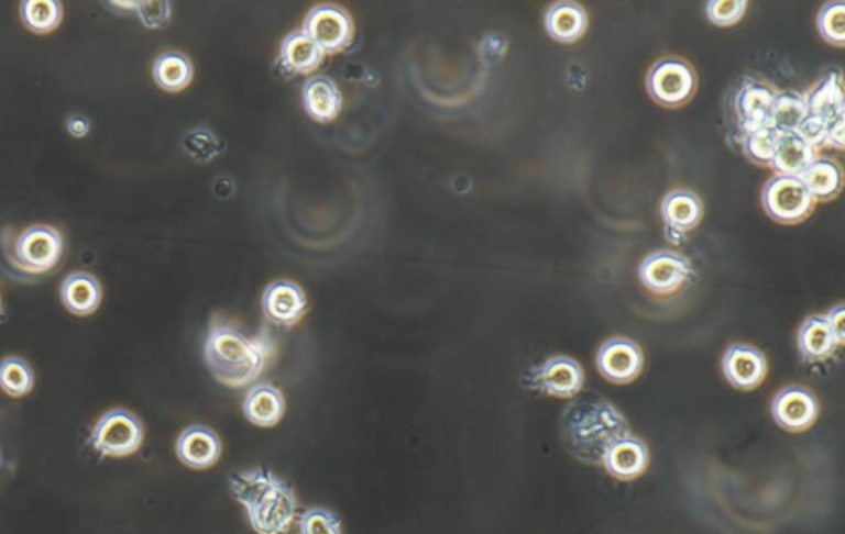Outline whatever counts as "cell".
Segmentation results:
<instances>
[{
    "mask_svg": "<svg viewBox=\"0 0 845 534\" xmlns=\"http://www.w3.org/2000/svg\"><path fill=\"white\" fill-rule=\"evenodd\" d=\"M726 381L739 391H753L768 375V359L761 349L746 343H735L726 348L722 358Z\"/></svg>",
    "mask_w": 845,
    "mask_h": 534,
    "instance_id": "obj_14",
    "label": "cell"
},
{
    "mask_svg": "<svg viewBox=\"0 0 845 534\" xmlns=\"http://www.w3.org/2000/svg\"><path fill=\"white\" fill-rule=\"evenodd\" d=\"M111 5L121 7V9L135 10L138 2H109Z\"/></svg>",
    "mask_w": 845,
    "mask_h": 534,
    "instance_id": "obj_42",
    "label": "cell"
},
{
    "mask_svg": "<svg viewBox=\"0 0 845 534\" xmlns=\"http://www.w3.org/2000/svg\"><path fill=\"white\" fill-rule=\"evenodd\" d=\"M525 386L555 398H573L584 385L583 366L570 356L557 355L528 369Z\"/></svg>",
    "mask_w": 845,
    "mask_h": 534,
    "instance_id": "obj_8",
    "label": "cell"
},
{
    "mask_svg": "<svg viewBox=\"0 0 845 534\" xmlns=\"http://www.w3.org/2000/svg\"><path fill=\"white\" fill-rule=\"evenodd\" d=\"M778 137V132L769 125L746 132L745 138H743V152L753 164L771 167Z\"/></svg>",
    "mask_w": 845,
    "mask_h": 534,
    "instance_id": "obj_32",
    "label": "cell"
},
{
    "mask_svg": "<svg viewBox=\"0 0 845 534\" xmlns=\"http://www.w3.org/2000/svg\"><path fill=\"white\" fill-rule=\"evenodd\" d=\"M184 148L194 160L208 162L218 154L217 138L207 131H191L185 135Z\"/></svg>",
    "mask_w": 845,
    "mask_h": 534,
    "instance_id": "obj_36",
    "label": "cell"
},
{
    "mask_svg": "<svg viewBox=\"0 0 845 534\" xmlns=\"http://www.w3.org/2000/svg\"><path fill=\"white\" fill-rule=\"evenodd\" d=\"M155 85L168 92L182 91L194 78V65L182 52H165L152 65Z\"/></svg>",
    "mask_w": 845,
    "mask_h": 534,
    "instance_id": "obj_28",
    "label": "cell"
},
{
    "mask_svg": "<svg viewBox=\"0 0 845 534\" xmlns=\"http://www.w3.org/2000/svg\"><path fill=\"white\" fill-rule=\"evenodd\" d=\"M139 20L142 25L147 29H161V26L167 25L168 19H171V3L168 2H138Z\"/></svg>",
    "mask_w": 845,
    "mask_h": 534,
    "instance_id": "obj_38",
    "label": "cell"
},
{
    "mask_svg": "<svg viewBox=\"0 0 845 534\" xmlns=\"http://www.w3.org/2000/svg\"><path fill=\"white\" fill-rule=\"evenodd\" d=\"M596 366L607 381L627 385L643 371V348L627 336H614L597 349Z\"/></svg>",
    "mask_w": 845,
    "mask_h": 534,
    "instance_id": "obj_11",
    "label": "cell"
},
{
    "mask_svg": "<svg viewBox=\"0 0 845 534\" xmlns=\"http://www.w3.org/2000/svg\"><path fill=\"white\" fill-rule=\"evenodd\" d=\"M3 310V303H2V297H0V315H2Z\"/></svg>",
    "mask_w": 845,
    "mask_h": 534,
    "instance_id": "obj_43",
    "label": "cell"
},
{
    "mask_svg": "<svg viewBox=\"0 0 845 534\" xmlns=\"http://www.w3.org/2000/svg\"><path fill=\"white\" fill-rule=\"evenodd\" d=\"M761 203L771 220L794 224L809 216L814 208V198L801 178L775 175L762 187Z\"/></svg>",
    "mask_w": 845,
    "mask_h": 534,
    "instance_id": "obj_6",
    "label": "cell"
},
{
    "mask_svg": "<svg viewBox=\"0 0 845 534\" xmlns=\"http://www.w3.org/2000/svg\"><path fill=\"white\" fill-rule=\"evenodd\" d=\"M837 345L825 315L808 316L799 326L798 348L805 361L817 363L831 358Z\"/></svg>",
    "mask_w": 845,
    "mask_h": 534,
    "instance_id": "obj_23",
    "label": "cell"
},
{
    "mask_svg": "<svg viewBox=\"0 0 845 534\" xmlns=\"http://www.w3.org/2000/svg\"><path fill=\"white\" fill-rule=\"evenodd\" d=\"M281 63L284 68L299 75H309L319 68L323 52L303 32H293L281 43Z\"/></svg>",
    "mask_w": 845,
    "mask_h": 534,
    "instance_id": "obj_25",
    "label": "cell"
},
{
    "mask_svg": "<svg viewBox=\"0 0 845 534\" xmlns=\"http://www.w3.org/2000/svg\"><path fill=\"white\" fill-rule=\"evenodd\" d=\"M65 251V240L50 224H32L17 234L12 244V260L17 269L42 276L58 266Z\"/></svg>",
    "mask_w": 845,
    "mask_h": 534,
    "instance_id": "obj_4",
    "label": "cell"
},
{
    "mask_svg": "<svg viewBox=\"0 0 845 534\" xmlns=\"http://www.w3.org/2000/svg\"><path fill=\"white\" fill-rule=\"evenodd\" d=\"M144 434V424L134 412L114 408L102 414L92 425L88 444L101 457H129L141 448Z\"/></svg>",
    "mask_w": 845,
    "mask_h": 534,
    "instance_id": "obj_5",
    "label": "cell"
},
{
    "mask_svg": "<svg viewBox=\"0 0 845 534\" xmlns=\"http://www.w3.org/2000/svg\"><path fill=\"white\" fill-rule=\"evenodd\" d=\"M231 494L246 511L256 534H289L297 516L296 491L267 468L237 470L228 478Z\"/></svg>",
    "mask_w": 845,
    "mask_h": 534,
    "instance_id": "obj_1",
    "label": "cell"
},
{
    "mask_svg": "<svg viewBox=\"0 0 845 534\" xmlns=\"http://www.w3.org/2000/svg\"><path fill=\"white\" fill-rule=\"evenodd\" d=\"M825 320H827L828 326H831L832 333H834L838 345H842V343L845 342V307L842 305V303L841 305L834 307V309L825 315Z\"/></svg>",
    "mask_w": 845,
    "mask_h": 534,
    "instance_id": "obj_39",
    "label": "cell"
},
{
    "mask_svg": "<svg viewBox=\"0 0 845 534\" xmlns=\"http://www.w3.org/2000/svg\"><path fill=\"white\" fill-rule=\"evenodd\" d=\"M693 274L695 270L689 257L670 249L649 254L639 266L640 282L657 296L677 292L683 283L692 279Z\"/></svg>",
    "mask_w": 845,
    "mask_h": 534,
    "instance_id": "obj_9",
    "label": "cell"
},
{
    "mask_svg": "<svg viewBox=\"0 0 845 534\" xmlns=\"http://www.w3.org/2000/svg\"><path fill=\"white\" fill-rule=\"evenodd\" d=\"M586 10L574 2H557L545 13L548 35L560 43H574L586 32Z\"/></svg>",
    "mask_w": 845,
    "mask_h": 534,
    "instance_id": "obj_22",
    "label": "cell"
},
{
    "mask_svg": "<svg viewBox=\"0 0 845 534\" xmlns=\"http://www.w3.org/2000/svg\"><path fill=\"white\" fill-rule=\"evenodd\" d=\"M771 415L786 432H805L817 419V398L802 386H786L772 398Z\"/></svg>",
    "mask_w": 845,
    "mask_h": 534,
    "instance_id": "obj_12",
    "label": "cell"
},
{
    "mask_svg": "<svg viewBox=\"0 0 845 534\" xmlns=\"http://www.w3.org/2000/svg\"><path fill=\"white\" fill-rule=\"evenodd\" d=\"M805 115H808V105H805L804 96L795 91L779 92L772 102L769 127L775 129L778 134L795 132Z\"/></svg>",
    "mask_w": 845,
    "mask_h": 534,
    "instance_id": "obj_30",
    "label": "cell"
},
{
    "mask_svg": "<svg viewBox=\"0 0 845 534\" xmlns=\"http://www.w3.org/2000/svg\"><path fill=\"white\" fill-rule=\"evenodd\" d=\"M799 135L804 138L805 144L817 151V148L824 147L825 138H827L828 122L824 119L817 118V115L808 114L802 119L801 124L798 127Z\"/></svg>",
    "mask_w": 845,
    "mask_h": 534,
    "instance_id": "obj_37",
    "label": "cell"
},
{
    "mask_svg": "<svg viewBox=\"0 0 845 534\" xmlns=\"http://www.w3.org/2000/svg\"><path fill=\"white\" fill-rule=\"evenodd\" d=\"M89 129H91V122H89V119L85 118L83 114H72L66 119V131H68L69 135H73V137H85V135L88 134Z\"/></svg>",
    "mask_w": 845,
    "mask_h": 534,
    "instance_id": "obj_40",
    "label": "cell"
},
{
    "mask_svg": "<svg viewBox=\"0 0 845 534\" xmlns=\"http://www.w3.org/2000/svg\"><path fill=\"white\" fill-rule=\"evenodd\" d=\"M63 307L73 315H91L101 305L102 286L98 277L85 270L72 272L59 287Z\"/></svg>",
    "mask_w": 845,
    "mask_h": 534,
    "instance_id": "obj_20",
    "label": "cell"
},
{
    "mask_svg": "<svg viewBox=\"0 0 845 534\" xmlns=\"http://www.w3.org/2000/svg\"><path fill=\"white\" fill-rule=\"evenodd\" d=\"M814 158V151L798 132H786L779 134L771 167L775 168L776 175L799 177Z\"/></svg>",
    "mask_w": 845,
    "mask_h": 534,
    "instance_id": "obj_27",
    "label": "cell"
},
{
    "mask_svg": "<svg viewBox=\"0 0 845 534\" xmlns=\"http://www.w3.org/2000/svg\"><path fill=\"white\" fill-rule=\"evenodd\" d=\"M817 29L828 45L842 48L845 45V3H825L817 15Z\"/></svg>",
    "mask_w": 845,
    "mask_h": 534,
    "instance_id": "obj_33",
    "label": "cell"
},
{
    "mask_svg": "<svg viewBox=\"0 0 845 534\" xmlns=\"http://www.w3.org/2000/svg\"><path fill=\"white\" fill-rule=\"evenodd\" d=\"M812 198L828 201L837 197L844 187V174L841 165L828 158H814L809 167L799 175Z\"/></svg>",
    "mask_w": 845,
    "mask_h": 534,
    "instance_id": "obj_26",
    "label": "cell"
},
{
    "mask_svg": "<svg viewBox=\"0 0 845 534\" xmlns=\"http://www.w3.org/2000/svg\"><path fill=\"white\" fill-rule=\"evenodd\" d=\"M663 230L669 243H682L687 233L699 226L703 216V201L695 191L677 188L669 191L660 203Z\"/></svg>",
    "mask_w": 845,
    "mask_h": 534,
    "instance_id": "obj_13",
    "label": "cell"
},
{
    "mask_svg": "<svg viewBox=\"0 0 845 534\" xmlns=\"http://www.w3.org/2000/svg\"><path fill=\"white\" fill-rule=\"evenodd\" d=\"M299 534H343L342 521L327 508L314 507L304 511L297 521Z\"/></svg>",
    "mask_w": 845,
    "mask_h": 534,
    "instance_id": "obj_34",
    "label": "cell"
},
{
    "mask_svg": "<svg viewBox=\"0 0 845 534\" xmlns=\"http://www.w3.org/2000/svg\"><path fill=\"white\" fill-rule=\"evenodd\" d=\"M243 414L257 427H274L286 414L283 391L271 382H257L248 389L243 399Z\"/></svg>",
    "mask_w": 845,
    "mask_h": 534,
    "instance_id": "obj_19",
    "label": "cell"
},
{
    "mask_svg": "<svg viewBox=\"0 0 845 534\" xmlns=\"http://www.w3.org/2000/svg\"><path fill=\"white\" fill-rule=\"evenodd\" d=\"M775 98V89L771 86L765 85V82H743L742 88L736 92L733 108H735L739 127H742L745 134L746 132L755 131V129L769 125Z\"/></svg>",
    "mask_w": 845,
    "mask_h": 534,
    "instance_id": "obj_18",
    "label": "cell"
},
{
    "mask_svg": "<svg viewBox=\"0 0 845 534\" xmlns=\"http://www.w3.org/2000/svg\"><path fill=\"white\" fill-rule=\"evenodd\" d=\"M629 431L626 418L607 401L574 402L561 418L564 444L588 464H601L607 445Z\"/></svg>",
    "mask_w": 845,
    "mask_h": 534,
    "instance_id": "obj_3",
    "label": "cell"
},
{
    "mask_svg": "<svg viewBox=\"0 0 845 534\" xmlns=\"http://www.w3.org/2000/svg\"><path fill=\"white\" fill-rule=\"evenodd\" d=\"M825 144L842 151L844 148V118L835 119L828 124L827 138Z\"/></svg>",
    "mask_w": 845,
    "mask_h": 534,
    "instance_id": "obj_41",
    "label": "cell"
},
{
    "mask_svg": "<svg viewBox=\"0 0 845 534\" xmlns=\"http://www.w3.org/2000/svg\"><path fill=\"white\" fill-rule=\"evenodd\" d=\"M273 355L267 335L254 338L227 323L213 322L204 343V359L215 381L240 389L257 381Z\"/></svg>",
    "mask_w": 845,
    "mask_h": 534,
    "instance_id": "obj_2",
    "label": "cell"
},
{
    "mask_svg": "<svg viewBox=\"0 0 845 534\" xmlns=\"http://www.w3.org/2000/svg\"><path fill=\"white\" fill-rule=\"evenodd\" d=\"M221 438L208 425H188L175 441V455L191 470H207L221 457Z\"/></svg>",
    "mask_w": 845,
    "mask_h": 534,
    "instance_id": "obj_16",
    "label": "cell"
},
{
    "mask_svg": "<svg viewBox=\"0 0 845 534\" xmlns=\"http://www.w3.org/2000/svg\"><path fill=\"white\" fill-rule=\"evenodd\" d=\"M303 33L322 49L323 55L342 52L353 40L352 16L342 7L317 5L307 13Z\"/></svg>",
    "mask_w": 845,
    "mask_h": 534,
    "instance_id": "obj_10",
    "label": "cell"
},
{
    "mask_svg": "<svg viewBox=\"0 0 845 534\" xmlns=\"http://www.w3.org/2000/svg\"><path fill=\"white\" fill-rule=\"evenodd\" d=\"M649 447L643 438L627 434L616 438L604 450L601 465L611 477L630 481L639 478L649 467Z\"/></svg>",
    "mask_w": 845,
    "mask_h": 534,
    "instance_id": "obj_17",
    "label": "cell"
},
{
    "mask_svg": "<svg viewBox=\"0 0 845 534\" xmlns=\"http://www.w3.org/2000/svg\"><path fill=\"white\" fill-rule=\"evenodd\" d=\"M646 86L654 101L666 108H679L695 91L696 76L685 59L666 56L654 63L647 73Z\"/></svg>",
    "mask_w": 845,
    "mask_h": 534,
    "instance_id": "obj_7",
    "label": "cell"
},
{
    "mask_svg": "<svg viewBox=\"0 0 845 534\" xmlns=\"http://www.w3.org/2000/svg\"><path fill=\"white\" fill-rule=\"evenodd\" d=\"M35 385L32 366L20 356H7L0 361V389L10 398H23Z\"/></svg>",
    "mask_w": 845,
    "mask_h": 534,
    "instance_id": "obj_31",
    "label": "cell"
},
{
    "mask_svg": "<svg viewBox=\"0 0 845 534\" xmlns=\"http://www.w3.org/2000/svg\"><path fill=\"white\" fill-rule=\"evenodd\" d=\"M805 105H808V114L817 115L828 124L835 119L844 118L842 76L837 71L827 73L809 92Z\"/></svg>",
    "mask_w": 845,
    "mask_h": 534,
    "instance_id": "obj_24",
    "label": "cell"
},
{
    "mask_svg": "<svg viewBox=\"0 0 845 534\" xmlns=\"http://www.w3.org/2000/svg\"><path fill=\"white\" fill-rule=\"evenodd\" d=\"M746 12L745 0H712L706 3V16L710 22L720 26L738 23Z\"/></svg>",
    "mask_w": 845,
    "mask_h": 534,
    "instance_id": "obj_35",
    "label": "cell"
},
{
    "mask_svg": "<svg viewBox=\"0 0 845 534\" xmlns=\"http://www.w3.org/2000/svg\"><path fill=\"white\" fill-rule=\"evenodd\" d=\"M63 19V5L58 0H23L20 20L29 32L46 35L58 29Z\"/></svg>",
    "mask_w": 845,
    "mask_h": 534,
    "instance_id": "obj_29",
    "label": "cell"
},
{
    "mask_svg": "<svg viewBox=\"0 0 845 534\" xmlns=\"http://www.w3.org/2000/svg\"><path fill=\"white\" fill-rule=\"evenodd\" d=\"M303 102L307 115L320 124L332 122L342 109V92L327 76L307 79L303 88Z\"/></svg>",
    "mask_w": 845,
    "mask_h": 534,
    "instance_id": "obj_21",
    "label": "cell"
},
{
    "mask_svg": "<svg viewBox=\"0 0 845 534\" xmlns=\"http://www.w3.org/2000/svg\"><path fill=\"white\" fill-rule=\"evenodd\" d=\"M264 316L274 325L289 326L300 322L307 310L303 287L293 280H274L261 297Z\"/></svg>",
    "mask_w": 845,
    "mask_h": 534,
    "instance_id": "obj_15",
    "label": "cell"
}]
</instances>
